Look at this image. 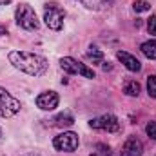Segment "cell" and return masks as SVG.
I'll use <instances>...</instances> for the list:
<instances>
[{"label": "cell", "instance_id": "cell-1", "mask_svg": "<svg viewBox=\"0 0 156 156\" xmlns=\"http://www.w3.org/2000/svg\"><path fill=\"white\" fill-rule=\"evenodd\" d=\"M9 62L15 69L22 71L29 76H42L49 69V64L42 55L29 53V51H11Z\"/></svg>", "mask_w": 156, "mask_h": 156}, {"label": "cell", "instance_id": "cell-2", "mask_svg": "<svg viewBox=\"0 0 156 156\" xmlns=\"http://www.w3.org/2000/svg\"><path fill=\"white\" fill-rule=\"evenodd\" d=\"M15 20H16V26L26 29V31H37L40 27V22L37 18V13L35 9L29 5V4H20L15 11Z\"/></svg>", "mask_w": 156, "mask_h": 156}, {"label": "cell", "instance_id": "cell-3", "mask_svg": "<svg viewBox=\"0 0 156 156\" xmlns=\"http://www.w3.org/2000/svg\"><path fill=\"white\" fill-rule=\"evenodd\" d=\"M64 18H66V11L55 4V2H49L45 4L44 7V20H45V26L53 31H60L64 27Z\"/></svg>", "mask_w": 156, "mask_h": 156}, {"label": "cell", "instance_id": "cell-4", "mask_svg": "<svg viewBox=\"0 0 156 156\" xmlns=\"http://www.w3.org/2000/svg\"><path fill=\"white\" fill-rule=\"evenodd\" d=\"M60 67L66 71V73H69V75H80V76L83 78H94V71L91 69V67H87L85 64H82V62H78L75 58H71V56H64V58H60Z\"/></svg>", "mask_w": 156, "mask_h": 156}, {"label": "cell", "instance_id": "cell-5", "mask_svg": "<svg viewBox=\"0 0 156 156\" xmlns=\"http://www.w3.org/2000/svg\"><path fill=\"white\" fill-rule=\"evenodd\" d=\"M20 102L9 94L7 89L0 87V116L2 118H11L15 116L18 111H20Z\"/></svg>", "mask_w": 156, "mask_h": 156}, {"label": "cell", "instance_id": "cell-6", "mask_svg": "<svg viewBox=\"0 0 156 156\" xmlns=\"http://www.w3.org/2000/svg\"><path fill=\"white\" fill-rule=\"evenodd\" d=\"M53 147L62 153H73L78 147V134L73 131H64L53 140Z\"/></svg>", "mask_w": 156, "mask_h": 156}, {"label": "cell", "instance_id": "cell-7", "mask_svg": "<svg viewBox=\"0 0 156 156\" xmlns=\"http://www.w3.org/2000/svg\"><path fill=\"white\" fill-rule=\"evenodd\" d=\"M89 125L93 129H102V131H107V133H116L120 131V122L115 115H104V116L93 118L89 122Z\"/></svg>", "mask_w": 156, "mask_h": 156}, {"label": "cell", "instance_id": "cell-8", "mask_svg": "<svg viewBox=\"0 0 156 156\" xmlns=\"http://www.w3.org/2000/svg\"><path fill=\"white\" fill-rule=\"evenodd\" d=\"M58 94L55 91H45V93H40L37 96V105H38L42 111H53L58 107Z\"/></svg>", "mask_w": 156, "mask_h": 156}, {"label": "cell", "instance_id": "cell-9", "mask_svg": "<svg viewBox=\"0 0 156 156\" xmlns=\"http://www.w3.org/2000/svg\"><path fill=\"white\" fill-rule=\"evenodd\" d=\"M142 153H144V144L136 136L127 138V142L122 147V156H142Z\"/></svg>", "mask_w": 156, "mask_h": 156}, {"label": "cell", "instance_id": "cell-10", "mask_svg": "<svg viewBox=\"0 0 156 156\" xmlns=\"http://www.w3.org/2000/svg\"><path fill=\"white\" fill-rule=\"evenodd\" d=\"M116 58L129 69V71H133V73H138L140 69H142V64H140V60L136 58V56H133L131 53H127V51H118L116 53Z\"/></svg>", "mask_w": 156, "mask_h": 156}, {"label": "cell", "instance_id": "cell-11", "mask_svg": "<svg viewBox=\"0 0 156 156\" xmlns=\"http://www.w3.org/2000/svg\"><path fill=\"white\" fill-rule=\"evenodd\" d=\"M73 123H75V118L71 116L69 113H60V115H56V116L51 120V123H49V125L64 129V127H71Z\"/></svg>", "mask_w": 156, "mask_h": 156}, {"label": "cell", "instance_id": "cell-12", "mask_svg": "<svg viewBox=\"0 0 156 156\" xmlns=\"http://www.w3.org/2000/svg\"><path fill=\"white\" fill-rule=\"evenodd\" d=\"M87 9H93V11H104L109 7V0H80Z\"/></svg>", "mask_w": 156, "mask_h": 156}, {"label": "cell", "instance_id": "cell-13", "mask_svg": "<svg viewBox=\"0 0 156 156\" xmlns=\"http://www.w3.org/2000/svg\"><path fill=\"white\" fill-rule=\"evenodd\" d=\"M142 53L149 58V60H156V40H147L142 44Z\"/></svg>", "mask_w": 156, "mask_h": 156}, {"label": "cell", "instance_id": "cell-14", "mask_svg": "<svg viewBox=\"0 0 156 156\" xmlns=\"http://www.w3.org/2000/svg\"><path fill=\"white\" fill-rule=\"evenodd\" d=\"M123 93L129 94V96H138L140 94V83L136 80H129L125 83V87H123Z\"/></svg>", "mask_w": 156, "mask_h": 156}, {"label": "cell", "instance_id": "cell-15", "mask_svg": "<svg viewBox=\"0 0 156 156\" xmlns=\"http://www.w3.org/2000/svg\"><path fill=\"white\" fill-rule=\"evenodd\" d=\"M87 56L93 58L94 64H100V62L104 60V53H102L98 47H94V45H89V49H87Z\"/></svg>", "mask_w": 156, "mask_h": 156}, {"label": "cell", "instance_id": "cell-16", "mask_svg": "<svg viewBox=\"0 0 156 156\" xmlns=\"http://www.w3.org/2000/svg\"><path fill=\"white\" fill-rule=\"evenodd\" d=\"M147 93L151 98H156V75L147 76Z\"/></svg>", "mask_w": 156, "mask_h": 156}, {"label": "cell", "instance_id": "cell-17", "mask_svg": "<svg viewBox=\"0 0 156 156\" xmlns=\"http://www.w3.org/2000/svg\"><path fill=\"white\" fill-rule=\"evenodd\" d=\"M133 9H134L136 13H145V11L151 9V4L145 2V0H136V2L133 4Z\"/></svg>", "mask_w": 156, "mask_h": 156}, {"label": "cell", "instance_id": "cell-18", "mask_svg": "<svg viewBox=\"0 0 156 156\" xmlns=\"http://www.w3.org/2000/svg\"><path fill=\"white\" fill-rule=\"evenodd\" d=\"M147 31H149V35L156 37V15H153V16L147 20Z\"/></svg>", "mask_w": 156, "mask_h": 156}, {"label": "cell", "instance_id": "cell-19", "mask_svg": "<svg viewBox=\"0 0 156 156\" xmlns=\"http://www.w3.org/2000/svg\"><path fill=\"white\" fill-rule=\"evenodd\" d=\"M145 133L149 134V138L156 140V122H149V123L145 125Z\"/></svg>", "mask_w": 156, "mask_h": 156}, {"label": "cell", "instance_id": "cell-20", "mask_svg": "<svg viewBox=\"0 0 156 156\" xmlns=\"http://www.w3.org/2000/svg\"><path fill=\"white\" fill-rule=\"evenodd\" d=\"M2 35H7V27H4V26H0V37Z\"/></svg>", "mask_w": 156, "mask_h": 156}, {"label": "cell", "instance_id": "cell-21", "mask_svg": "<svg viewBox=\"0 0 156 156\" xmlns=\"http://www.w3.org/2000/svg\"><path fill=\"white\" fill-rule=\"evenodd\" d=\"M11 0H0V5H5V4H9Z\"/></svg>", "mask_w": 156, "mask_h": 156}, {"label": "cell", "instance_id": "cell-22", "mask_svg": "<svg viewBox=\"0 0 156 156\" xmlns=\"http://www.w3.org/2000/svg\"><path fill=\"white\" fill-rule=\"evenodd\" d=\"M22 156H38V154H35V153H27V154H22Z\"/></svg>", "mask_w": 156, "mask_h": 156}, {"label": "cell", "instance_id": "cell-23", "mask_svg": "<svg viewBox=\"0 0 156 156\" xmlns=\"http://www.w3.org/2000/svg\"><path fill=\"white\" fill-rule=\"evenodd\" d=\"M91 156H102V154H98V153H94V154H91Z\"/></svg>", "mask_w": 156, "mask_h": 156}]
</instances>
